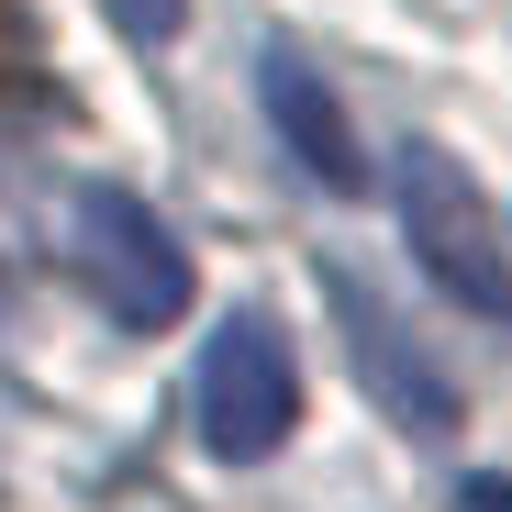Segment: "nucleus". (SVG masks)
Masks as SVG:
<instances>
[{
    "mask_svg": "<svg viewBox=\"0 0 512 512\" xmlns=\"http://www.w3.org/2000/svg\"><path fill=\"white\" fill-rule=\"evenodd\" d=\"M457 512H512V479H468V490H457Z\"/></svg>",
    "mask_w": 512,
    "mask_h": 512,
    "instance_id": "nucleus-8",
    "label": "nucleus"
},
{
    "mask_svg": "<svg viewBox=\"0 0 512 512\" xmlns=\"http://www.w3.org/2000/svg\"><path fill=\"white\" fill-rule=\"evenodd\" d=\"M390 201H401V245H412V268L435 279L457 312H479V323L512 334V245H501L490 201L468 190V167H457L435 134H412V145H401Z\"/></svg>",
    "mask_w": 512,
    "mask_h": 512,
    "instance_id": "nucleus-1",
    "label": "nucleus"
},
{
    "mask_svg": "<svg viewBox=\"0 0 512 512\" xmlns=\"http://www.w3.org/2000/svg\"><path fill=\"white\" fill-rule=\"evenodd\" d=\"M101 12H112V23H123L134 45H167V34L190 23V0H101Z\"/></svg>",
    "mask_w": 512,
    "mask_h": 512,
    "instance_id": "nucleus-7",
    "label": "nucleus"
},
{
    "mask_svg": "<svg viewBox=\"0 0 512 512\" xmlns=\"http://www.w3.org/2000/svg\"><path fill=\"white\" fill-rule=\"evenodd\" d=\"M290 423H301V368H290V334L279 312H223L212 323V346H201V435L212 457L256 468V457H279L290 446Z\"/></svg>",
    "mask_w": 512,
    "mask_h": 512,
    "instance_id": "nucleus-3",
    "label": "nucleus"
},
{
    "mask_svg": "<svg viewBox=\"0 0 512 512\" xmlns=\"http://www.w3.org/2000/svg\"><path fill=\"white\" fill-rule=\"evenodd\" d=\"M67 268H78V290H90L112 323H134V334H156V323L190 312V245L167 234L134 190H112V179L78 190V212H67Z\"/></svg>",
    "mask_w": 512,
    "mask_h": 512,
    "instance_id": "nucleus-2",
    "label": "nucleus"
},
{
    "mask_svg": "<svg viewBox=\"0 0 512 512\" xmlns=\"http://www.w3.org/2000/svg\"><path fill=\"white\" fill-rule=\"evenodd\" d=\"M256 101H268V123H279V145H290V167H301L312 190H334V201L368 190L357 123H346V101L323 90V67H312L301 45H268V56H256Z\"/></svg>",
    "mask_w": 512,
    "mask_h": 512,
    "instance_id": "nucleus-5",
    "label": "nucleus"
},
{
    "mask_svg": "<svg viewBox=\"0 0 512 512\" xmlns=\"http://www.w3.org/2000/svg\"><path fill=\"white\" fill-rule=\"evenodd\" d=\"M323 301H334V323H346V368L368 379V401L390 423H412V435H457V379L435 368V346H423L357 268H323Z\"/></svg>",
    "mask_w": 512,
    "mask_h": 512,
    "instance_id": "nucleus-4",
    "label": "nucleus"
},
{
    "mask_svg": "<svg viewBox=\"0 0 512 512\" xmlns=\"http://www.w3.org/2000/svg\"><path fill=\"white\" fill-rule=\"evenodd\" d=\"M0 112H56V67L23 0H0Z\"/></svg>",
    "mask_w": 512,
    "mask_h": 512,
    "instance_id": "nucleus-6",
    "label": "nucleus"
}]
</instances>
